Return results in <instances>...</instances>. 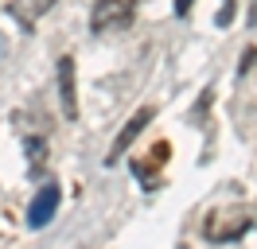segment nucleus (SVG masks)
<instances>
[{"instance_id": "7ed1b4c3", "label": "nucleus", "mask_w": 257, "mask_h": 249, "mask_svg": "<svg viewBox=\"0 0 257 249\" xmlns=\"http://www.w3.org/2000/svg\"><path fill=\"white\" fill-rule=\"evenodd\" d=\"M152 117H156V109H152V105H141V109H137V113H133V117H128L125 125H121V133L113 137V144H109V156H105V164H109V168L125 160L128 144H133V140H137V137H141V133L148 129V121H152Z\"/></svg>"}, {"instance_id": "6e6552de", "label": "nucleus", "mask_w": 257, "mask_h": 249, "mask_svg": "<svg viewBox=\"0 0 257 249\" xmlns=\"http://www.w3.org/2000/svg\"><path fill=\"white\" fill-rule=\"evenodd\" d=\"M24 148H28V171H43V164H47V140L43 137H28L24 140Z\"/></svg>"}, {"instance_id": "9d476101", "label": "nucleus", "mask_w": 257, "mask_h": 249, "mask_svg": "<svg viewBox=\"0 0 257 249\" xmlns=\"http://www.w3.org/2000/svg\"><path fill=\"white\" fill-rule=\"evenodd\" d=\"M253 62H257V47H245V51H241V62H238V78L245 74V70H249Z\"/></svg>"}, {"instance_id": "f8f14e48", "label": "nucleus", "mask_w": 257, "mask_h": 249, "mask_svg": "<svg viewBox=\"0 0 257 249\" xmlns=\"http://www.w3.org/2000/svg\"><path fill=\"white\" fill-rule=\"evenodd\" d=\"M245 20H249V28H257V0H249V12H245Z\"/></svg>"}, {"instance_id": "f257e3e1", "label": "nucleus", "mask_w": 257, "mask_h": 249, "mask_svg": "<svg viewBox=\"0 0 257 249\" xmlns=\"http://www.w3.org/2000/svg\"><path fill=\"white\" fill-rule=\"evenodd\" d=\"M253 226H257V214L249 206H230V210H214L203 222V237L210 245H230V241H241Z\"/></svg>"}, {"instance_id": "39448f33", "label": "nucleus", "mask_w": 257, "mask_h": 249, "mask_svg": "<svg viewBox=\"0 0 257 249\" xmlns=\"http://www.w3.org/2000/svg\"><path fill=\"white\" fill-rule=\"evenodd\" d=\"M59 101H63L66 121H78V62H74V55L59 59Z\"/></svg>"}, {"instance_id": "423d86ee", "label": "nucleus", "mask_w": 257, "mask_h": 249, "mask_svg": "<svg viewBox=\"0 0 257 249\" xmlns=\"http://www.w3.org/2000/svg\"><path fill=\"white\" fill-rule=\"evenodd\" d=\"M168 156H172V144H168V140H156V144L148 148V164H145V160H128V168H133V175L141 179L145 191H156V175H152V168H164Z\"/></svg>"}, {"instance_id": "20e7f679", "label": "nucleus", "mask_w": 257, "mask_h": 249, "mask_svg": "<svg viewBox=\"0 0 257 249\" xmlns=\"http://www.w3.org/2000/svg\"><path fill=\"white\" fill-rule=\"evenodd\" d=\"M59 202H63V187L59 183H43L39 191H35L32 206H28V226H32V230L51 226V218L59 214Z\"/></svg>"}, {"instance_id": "9b49d317", "label": "nucleus", "mask_w": 257, "mask_h": 249, "mask_svg": "<svg viewBox=\"0 0 257 249\" xmlns=\"http://www.w3.org/2000/svg\"><path fill=\"white\" fill-rule=\"evenodd\" d=\"M191 8H195V0H176V16H179V20L191 16Z\"/></svg>"}, {"instance_id": "1a4fd4ad", "label": "nucleus", "mask_w": 257, "mask_h": 249, "mask_svg": "<svg viewBox=\"0 0 257 249\" xmlns=\"http://www.w3.org/2000/svg\"><path fill=\"white\" fill-rule=\"evenodd\" d=\"M234 8H238V0H222V8H218V12H214V24H218V28H230V24H234Z\"/></svg>"}, {"instance_id": "0eeeda50", "label": "nucleus", "mask_w": 257, "mask_h": 249, "mask_svg": "<svg viewBox=\"0 0 257 249\" xmlns=\"http://www.w3.org/2000/svg\"><path fill=\"white\" fill-rule=\"evenodd\" d=\"M55 4H59V0H12V8H8V12L20 20V28H24V31H32L35 20H39V16H47Z\"/></svg>"}, {"instance_id": "f03ea898", "label": "nucleus", "mask_w": 257, "mask_h": 249, "mask_svg": "<svg viewBox=\"0 0 257 249\" xmlns=\"http://www.w3.org/2000/svg\"><path fill=\"white\" fill-rule=\"evenodd\" d=\"M133 12H137V0H94V8H90V31L94 35L121 31L133 24Z\"/></svg>"}]
</instances>
